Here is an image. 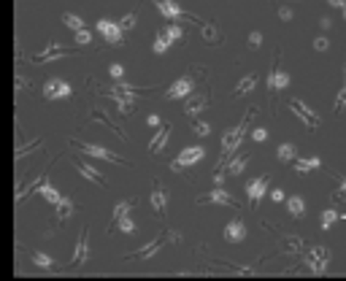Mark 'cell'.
Listing matches in <instances>:
<instances>
[{
	"label": "cell",
	"instance_id": "cell-1",
	"mask_svg": "<svg viewBox=\"0 0 346 281\" xmlns=\"http://www.w3.org/2000/svg\"><path fill=\"white\" fill-rule=\"evenodd\" d=\"M252 114H254V108H249V111H246V116L241 119V122H238V127H230V130L224 132V138H222V165H224V162H230L232 152H236L238 146H241L244 132H246V127H249Z\"/></svg>",
	"mask_w": 346,
	"mask_h": 281
},
{
	"label": "cell",
	"instance_id": "cell-2",
	"mask_svg": "<svg viewBox=\"0 0 346 281\" xmlns=\"http://www.w3.org/2000/svg\"><path fill=\"white\" fill-rule=\"evenodd\" d=\"M303 262L311 273H324L330 265V252L324 249V246H311V249L303 254Z\"/></svg>",
	"mask_w": 346,
	"mask_h": 281
},
{
	"label": "cell",
	"instance_id": "cell-3",
	"mask_svg": "<svg viewBox=\"0 0 346 281\" xmlns=\"http://www.w3.org/2000/svg\"><path fill=\"white\" fill-rule=\"evenodd\" d=\"M290 108H292V114H295V116L300 119V122H303L306 127H308V130H316V127L322 124V122H319V116H316V114L308 108V106L303 103V100H298V98H290Z\"/></svg>",
	"mask_w": 346,
	"mask_h": 281
},
{
	"label": "cell",
	"instance_id": "cell-4",
	"mask_svg": "<svg viewBox=\"0 0 346 281\" xmlns=\"http://www.w3.org/2000/svg\"><path fill=\"white\" fill-rule=\"evenodd\" d=\"M203 146H187V149L182 152V154L176 157V162H170V170L173 173H178L182 168H187V165H195V162H200L203 160Z\"/></svg>",
	"mask_w": 346,
	"mask_h": 281
},
{
	"label": "cell",
	"instance_id": "cell-5",
	"mask_svg": "<svg viewBox=\"0 0 346 281\" xmlns=\"http://www.w3.org/2000/svg\"><path fill=\"white\" fill-rule=\"evenodd\" d=\"M208 203H219V206H232V208H236L238 206V200L230 195L228 190H222V186H214V190L211 192H206V195L198 200V206H208Z\"/></svg>",
	"mask_w": 346,
	"mask_h": 281
},
{
	"label": "cell",
	"instance_id": "cell-6",
	"mask_svg": "<svg viewBox=\"0 0 346 281\" xmlns=\"http://www.w3.org/2000/svg\"><path fill=\"white\" fill-rule=\"evenodd\" d=\"M268 186H270V176H260V178H254V182L246 184V195H249V203L257 206L260 200L268 195Z\"/></svg>",
	"mask_w": 346,
	"mask_h": 281
},
{
	"label": "cell",
	"instance_id": "cell-7",
	"mask_svg": "<svg viewBox=\"0 0 346 281\" xmlns=\"http://www.w3.org/2000/svg\"><path fill=\"white\" fill-rule=\"evenodd\" d=\"M287 86H290V76L278 68V57H274V65H270V73H268V90L278 92V90H287Z\"/></svg>",
	"mask_w": 346,
	"mask_h": 281
},
{
	"label": "cell",
	"instance_id": "cell-8",
	"mask_svg": "<svg viewBox=\"0 0 346 281\" xmlns=\"http://www.w3.org/2000/svg\"><path fill=\"white\" fill-rule=\"evenodd\" d=\"M192 90H195V78H192V76H182V78H178V82H173V86H170L168 92H165V98H168V100L187 98Z\"/></svg>",
	"mask_w": 346,
	"mask_h": 281
},
{
	"label": "cell",
	"instance_id": "cell-9",
	"mask_svg": "<svg viewBox=\"0 0 346 281\" xmlns=\"http://www.w3.org/2000/svg\"><path fill=\"white\" fill-rule=\"evenodd\" d=\"M224 240L228 244H241V240H246V224L244 219H230L228 224H224Z\"/></svg>",
	"mask_w": 346,
	"mask_h": 281
},
{
	"label": "cell",
	"instance_id": "cell-10",
	"mask_svg": "<svg viewBox=\"0 0 346 281\" xmlns=\"http://www.w3.org/2000/svg\"><path fill=\"white\" fill-rule=\"evenodd\" d=\"M152 208L160 219H168V195H165L162 184H154V190H152Z\"/></svg>",
	"mask_w": 346,
	"mask_h": 281
},
{
	"label": "cell",
	"instance_id": "cell-11",
	"mask_svg": "<svg viewBox=\"0 0 346 281\" xmlns=\"http://www.w3.org/2000/svg\"><path fill=\"white\" fill-rule=\"evenodd\" d=\"M168 136H170V124H160V130L154 132V138L149 140V152H152V154H157L160 149H165Z\"/></svg>",
	"mask_w": 346,
	"mask_h": 281
},
{
	"label": "cell",
	"instance_id": "cell-12",
	"mask_svg": "<svg viewBox=\"0 0 346 281\" xmlns=\"http://www.w3.org/2000/svg\"><path fill=\"white\" fill-rule=\"evenodd\" d=\"M187 98H190V95H187ZM206 103H208V95H192V98L187 100V106H184V114H187L190 119H195L198 114L206 108Z\"/></svg>",
	"mask_w": 346,
	"mask_h": 281
},
{
	"label": "cell",
	"instance_id": "cell-13",
	"mask_svg": "<svg viewBox=\"0 0 346 281\" xmlns=\"http://www.w3.org/2000/svg\"><path fill=\"white\" fill-rule=\"evenodd\" d=\"M162 244H165V236H157L154 240H152V244H146L144 249H138L136 254H132V260H149V257H154Z\"/></svg>",
	"mask_w": 346,
	"mask_h": 281
},
{
	"label": "cell",
	"instance_id": "cell-14",
	"mask_svg": "<svg viewBox=\"0 0 346 281\" xmlns=\"http://www.w3.org/2000/svg\"><path fill=\"white\" fill-rule=\"evenodd\" d=\"M157 8L162 11V16H165V19H170V22L182 16V8H178L176 0H157Z\"/></svg>",
	"mask_w": 346,
	"mask_h": 281
},
{
	"label": "cell",
	"instance_id": "cell-15",
	"mask_svg": "<svg viewBox=\"0 0 346 281\" xmlns=\"http://www.w3.org/2000/svg\"><path fill=\"white\" fill-rule=\"evenodd\" d=\"M254 84H257V76H254V73H246L241 82H238V86H236V92H232V95H236V98L249 95V92L254 90Z\"/></svg>",
	"mask_w": 346,
	"mask_h": 281
},
{
	"label": "cell",
	"instance_id": "cell-16",
	"mask_svg": "<svg viewBox=\"0 0 346 281\" xmlns=\"http://www.w3.org/2000/svg\"><path fill=\"white\" fill-rule=\"evenodd\" d=\"M287 211H290L295 219H303V214H306V203H303V198H300V195L287 198Z\"/></svg>",
	"mask_w": 346,
	"mask_h": 281
},
{
	"label": "cell",
	"instance_id": "cell-17",
	"mask_svg": "<svg viewBox=\"0 0 346 281\" xmlns=\"http://www.w3.org/2000/svg\"><path fill=\"white\" fill-rule=\"evenodd\" d=\"M319 165H322V160H319V157H303V160H298V162H295V170L298 173H311V170H316Z\"/></svg>",
	"mask_w": 346,
	"mask_h": 281
},
{
	"label": "cell",
	"instance_id": "cell-18",
	"mask_svg": "<svg viewBox=\"0 0 346 281\" xmlns=\"http://www.w3.org/2000/svg\"><path fill=\"white\" fill-rule=\"evenodd\" d=\"M98 28H100V32H103L106 38H108L111 44H119V24H114V22H106V19H103V22L98 24Z\"/></svg>",
	"mask_w": 346,
	"mask_h": 281
},
{
	"label": "cell",
	"instance_id": "cell-19",
	"mask_svg": "<svg viewBox=\"0 0 346 281\" xmlns=\"http://www.w3.org/2000/svg\"><path fill=\"white\" fill-rule=\"evenodd\" d=\"M84 152H86V154H95V157H103V160H111V162H119V165L124 162V160H119L116 154H111V152L100 149V146H84Z\"/></svg>",
	"mask_w": 346,
	"mask_h": 281
},
{
	"label": "cell",
	"instance_id": "cell-20",
	"mask_svg": "<svg viewBox=\"0 0 346 281\" xmlns=\"http://www.w3.org/2000/svg\"><path fill=\"white\" fill-rule=\"evenodd\" d=\"M295 154H298L295 144H282V146L276 149V157L282 160V162H287V160H295Z\"/></svg>",
	"mask_w": 346,
	"mask_h": 281
},
{
	"label": "cell",
	"instance_id": "cell-21",
	"mask_svg": "<svg viewBox=\"0 0 346 281\" xmlns=\"http://www.w3.org/2000/svg\"><path fill=\"white\" fill-rule=\"evenodd\" d=\"M246 162H249V154H246V152H244V154L241 157H236V160H230V173H232V176H241V173H244V168H246Z\"/></svg>",
	"mask_w": 346,
	"mask_h": 281
},
{
	"label": "cell",
	"instance_id": "cell-22",
	"mask_svg": "<svg viewBox=\"0 0 346 281\" xmlns=\"http://www.w3.org/2000/svg\"><path fill=\"white\" fill-rule=\"evenodd\" d=\"M336 219H338V214L328 208V211H322V216H319V224H322V230H330L332 224H336Z\"/></svg>",
	"mask_w": 346,
	"mask_h": 281
},
{
	"label": "cell",
	"instance_id": "cell-23",
	"mask_svg": "<svg viewBox=\"0 0 346 281\" xmlns=\"http://www.w3.org/2000/svg\"><path fill=\"white\" fill-rule=\"evenodd\" d=\"M165 38H168L170 46H173V44L178 41V38H182V24H176V22L168 24V28H165Z\"/></svg>",
	"mask_w": 346,
	"mask_h": 281
},
{
	"label": "cell",
	"instance_id": "cell-24",
	"mask_svg": "<svg viewBox=\"0 0 346 281\" xmlns=\"http://www.w3.org/2000/svg\"><path fill=\"white\" fill-rule=\"evenodd\" d=\"M168 46H170V41L165 38V32H160V36L154 38V46H152V49H154L157 54H165V52H168Z\"/></svg>",
	"mask_w": 346,
	"mask_h": 281
},
{
	"label": "cell",
	"instance_id": "cell-25",
	"mask_svg": "<svg viewBox=\"0 0 346 281\" xmlns=\"http://www.w3.org/2000/svg\"><path fill=\"white\" fill-rule=\"evenodd\" d=\"M203 36H206V41H222V32H219V30H214L208 22L203 24Z\"/></svg>",
	"mask_w": 346,
	"mask_h": 281
},
{
	"label": "cell",
	"instance_id": "cell-26",
	"mask_svg": "<svg viewBox=\"0 0 346 281\" xmlns=\"http://www.w3.org/2000/svg\"><path fill=\"white\" fill-rule=\"evenodd\" d=\"M192 130L198 132L200 138H206V136H211V127H208V122H195L192 124Z\"/></svg>",
	"mask_w": 346,
	"mask_h": 281
},
{
	"label": "cell",
	"instance_id": "cell-27",
	"mask_svg": "<svg viewBox=\"0 0 346 281\" xmlns=\"http://www.w3.org/2000/svg\"><path fill=\"white\" fill-rule=\"evenodd\" d=\"M262 46V32H249V49H260Z\"/></svg>",
	"mask_w": 346,
	"mask_h": 281
},
{
	"label": "cell",
	"instance_id": "cell-28",
	"mask_svg": "<svg viewBox=\"0 0 346 281\" xmlns=\"http://www.w3.org/2000/svg\"><path fill=\"white\" fill-rule=\"evenodd\" d=\"M116 222H119V227H122V232H132V230H136V224H132L130 216H119Z\"/></svg>",
	"mask_w": 346,
	"mask_h": 281
},
{
	"label": "cell",
	"instance_id": "cell-29",
	"mask_svg": "<svg viewBox=\"0 0 346 281\" xmlns=\"http://www.w3.org/2000/svg\"><path fill=\"white\" fill-rule=\"evenodd\" d=\"M344 106H346V86H344L341 92H338V98H336V114H341Z\"/></svg>",
	"mask_w": 346,
	"mask_h": 281
},
{
	"label": "cell",
	"instance_id": "cell-30",
	"mask_svg": "<svg viewBox=\"0 0 346 281\" xmlns=\"http://www.w3.org/2000/svg\"><path fill=\"white\" fill-rule=\"evenodd\" d=\"M130 206H132V200H130V203H119L116 208H114V219H119V216H124V214L130 211Z\"/></svg>",
	"mask_w": 346,
	"mask_h": 281
},
{
	"label": "cell",
	"instance_id": "cell-31",
	"mask_svg": "<svg viewBox=\"0 0 346 281\" xmlns=\"http://www.w3.org/2000/svg\"><path fill=\"white\" fill-rule=\"evenodd\" d=\"M252 138H254L257 144H262V140L268 138V130H262V127H254V130H252Z\"/></svg>",
	"mask_w": 346,
	"mask_h": 281
},
{
	"label": "cell",
	"instance_id": "cell-32",
	"mask_svg": "<svg viewBox=\"0 0 346 281\" xmlns=\"http://www.w3.org/2000/svg\"><path fill=\"white\" fill-rule=\"evenodd\" d=\"M132 24H136V14H130V16H124L122 22H119V30H130Z\"/></svg>",
	"mask_w": 346,
	"mask_h": 281
},
{
	"label": "cell",
	"instance_id": "cell-33",
	"mask_svg": "<svg viewBox=\"0 0 346 281\" xmlns=\"http://www.w3.org/2000/svg\"><path fill=\"white\" fill-rule=\"evenodd\" d=\"M314 49H316V52H328V49H330V41H328V38H316V41H314Z\"/></svg>",
	"mask_w": 346,
	"mask_h": 281
},
{
	"label": "cell",
	"instance_id": "cell-34",
	"mask_svg": "<svg viewBox=\"0 0 346 281\" xmlns=\"http://www.w3.org/2000/svg\"><path fill=\"white\" fill-rule=\"evenodd\" d=\"M270 200H274V203H282V200H287V195H284V190H274L270 192Z\"/></svg>",
	"mask_w": 346,
	"mask_h": 281
},
{
	"label": "cell",
	"instance_id": "cell-35",
	"mask_svg": "<svg viewBox=\"0 0 346 281\" xmlns=\"http://www.w3.org/2000/svg\"><path fill=\"white\" fill-rule=\"evenodd\" d=\"M278 16H282L284 22H290V19H292V8H287V6H282V8H278Z\"/></svg>",
	"mask_w": 346,
	"mask_h": 281
},
{
	"label": "cell",
	"instance_id": "cell-36",
	"mask_svg": "<svg viewBox=\"0 0 346 281\" xmlns=\"http://www.w3.org/2000/svg\"><path fill=\"white\" fill-rule=\"evenodd\" d=\"M336 200H346V178H344L341 190H338V195H336Z\"/></svg>",
	"mask_w": 346,
	"mask_h": 281
},
{
	"label": "cell",
	"instance_id": "cell-37",
	"mask_svg": "<svg viewBox=\"0 0 346 281\" xmlns=\"http://www.w3.org/2000/svg\"><path fill=\"white\" fill-rule=\"evenodd\" d=\"M146 122H149V127H160V116H157V114H152V116L146 119Z\"/></svg>",
	"mask_w": 346,
	"mask_h": 281
},
{
	"label": "cell",
	"instance_id": "cell-38",
	"mask_svg": "<svg viewBox=\"0 0 346 281\" xmlns=\"http://www.w3.org/2000/svg\"><path fill=\"white\" fill-rule=\"evenodd\" d=\"M328 6H332V8H344L346 0H328Z\"/></svg>",
	"mask_w": 346,
	"mask_h": 281
},
{
	"label": "cell",
	"instance_id": "cell-39",
	"mask_svg": "<svg viewBox=\"0 0 346 281\" xmlns=\"http://www.w3.org/2000/svg\"><path fill=\"white\" fill-rule=\"evenodd\" d=\"M222 182H224V176H222L219 170H214V184H216V186H222Z\"/></svg>",
	"mask_w": 346,
	"mask_h": 281
},
{
	"label": "cell",
	"instance_id": "cell-40",
	"mask_svg": "<svg viewBox=\"0 0 346 281\" xmlns=\"http://www.w3.org/2000/svg\"><path fill=\"white\" fill-rule=\"evenodd\" d=\"M111 76H122V65H111Z\"/></svg>",
	"mask_w": 346,
	"mask_h": 281
},
{
	"label": "cell",
	"instance_id": "cell-41",
	"mask_svg": "<svg viewBox=\"0 0 346 281\" xmlns=\"http://www.w3.org/2000/svg\"><path fill=\"white\" fill-rule=\"evenodd\" d=\"M319 24H322V30H328V28H330V24H332V22H330V19H328V16H322V19H319Z\"/></svg>",
	"mask_w": 346,
	"mask_h": 281
},
{
	"label": "cell",
	"instance_id": "cell-42",
	"mask_svg": "<svg viewBox=\"0 0 346 281\" xmlns=\"http://www.w3.org/2000/svg\"><path fill=\"white\" fill-rule=\"evenodd\" d=\"M341 14H344V19H346V6H344V8H341Z\"/></svg>",
	"mask_w": 346,
	"mask_h": 281
},
{
	"label": "cell",
	"instance_id": "cell-43",
	"mask_svg": "<svg viewBox=\"0 0 346 281\" xmlns=\"http://www.w3.org/2000/svg\"><path fill=\"white\" fill-rule=\"evenodd\" d=\"M290 3H295V0H290Z\"/></svg>",
	"mask_w": 346,
	"mask_h": 281
}]
</instances>
